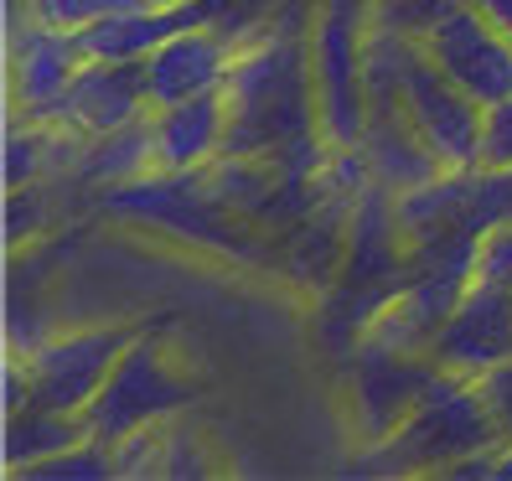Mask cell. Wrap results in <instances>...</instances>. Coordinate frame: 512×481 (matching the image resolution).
<instances>
[{"instance_id": "obj_1", "label": "cell", "mask_w": 512, "mask_h": 481, "mask_svg": "<svg viewBox=\"0 0 512 481\" xmlns=\"http://www.w3.org/2000/svg\"><path fill=\"white\" fill-rule=\"evenodd\" d=\"M497 440L502 430H497L487 399H481L476 378L435 373V383L414 404V414L388 440H378L373 461L388 471H450V466L471 461L476 450H492Z\"/></svg>"}, {"instance_id": "obj_7", "label": "cell", "mask_w": 512, "mask_h": 481, "mask_svg": "<svg viewBox=\"0 0 512 481\" xmlns=\"http://www.w3.org/2000/svg\"><path fill=\"white\" fill-rule=\"evenodd\" d=\"M419 42H425V52L440 63V73L450 83H461L481 109L512 94V42L471 6V0H461V6Z\"/></svg>"}, {"instance_id": "obj_9", "label": "cell", "mask_w": 512, "mask_h": 481, "mask_svg": "<svg viewBox=\"0 0 512 481\" xmlns=\"http://www.w3.org/2000/svg\"><path fill=\"white\" fill-rule=\"evenodd\" d=\"M233 57H238V42L213 32V26H187V32H176L171 42H161L140 63L150 109H171V104H187V99H202V94H223V83L233 73Z\"/></svg>"}, {"instance_id": "obj_17", "label": "cell", "mask_w": 512, "mask_h": 481, "mask_svg": "<svg viewBox=\"0 0 512 481\" xmlns=\"http://www.w3.org/2000/svg\"><path fill=\"white\" fill-rule=\"evenodd\" d=\"M21 476H32V481H104V476H119V456H114V445L88 435L73 450H63V456H52Z\"/></svg>"}, {"instance_id": "obj_25", "label": "cell", "mask_w": 512, "mask_h": 481, "mask_svg": "<svg viewBox=\"0 0 512 481\" xmlns=\"http://www.w3.org/2000/svg\"><path fill=\"white\" fill-rule=\"evenodd\" d=\"M321 11H337V16H352V21H368L373 26V6L378 0H316Z\"/></svg>"}, {"instance_id": "obj_16", "label": "cell", "mask_w": 512, "mask_h": 481, "mask_svg": "<svg viewBox=\"0 0 512 481\" xmlns=\"http://www.w3.org/2000/svg\"><path fill=\"white\" fill-rule=\"evenodd\" d=\"M78 171L88 182H135V176L156 171V130H150V114L125 130H114V135L83 140Z\"/></svg>"}, {"instance_id": "obj_11", "label": "cell", "mask_w": 512, "mask_h": 481, "mask_svg": "<svg viewBox=\"0 0 512 481\" xmlns=\"http://www.w3.org/2000/svg\"><path fill=\"white\" fill-rule=\"evenodd\" d=\"M150 114V99H145V68L140 63H88L78 68V78L68 83L63 94V109H57L52 125H63L83 140L94 135H114L135 125V119Z\"/></svg>"}, {"instance_id": "obj_23", "label": "cell", "mask_w": 512, "mask_h": 481, "mask_svg": "<svg viewBox=\"0 0 512 481\" xmlns=\"http://www.w3.org/2000/svg\"><path fill=\"white\" fill-rule=\"evenodd\" d=\"M161 471H166V476H202L197 440H192V435H171L166 450H161Z\"/></svg>"}, {"instance_id": "obj_26", "label": "cell", "mask_w": 512, "mask_h": 481, "mask_svg": "<svg viewBox=\"0 0 512 481\" xmlns=\"http://www.w3.org/2000/svg\"><path fill=\"white\" fill-rule=\"evenodd\" d=\"M150 6H192V0H150Z\"/></svg>"}, {"instance_id": "obj_24", "label": "cell", "mask_w": 512, "mask_h": 481, "mask_svg": "<svg viewBox=\"0 0 512 481\" xmlns=\"http://www.w3.org/2000/svg\"><path fill=\"white\" fill-rule=\"evenodd\" d=\"M471 6H476V11L487 16V21L497 26V32L512 42V0H471Z\"/></svg>"}, {"instance_id": "obj_4", "label": "cell", "mask_w": 512, "mask_h": 481, "mask_svg": "<svg viewBox=\"0 0 512 481\" xmlns=\"http://www.w3.org/2000/svg\"><path fill=\"white\" fill-rule=\"evenodd\" d=\"M404 114L409 125L419 130V140H425L435 150V161L445 171H466L481 161V125H487V109H481L461 83H450L440 73V63L425 52V42H409L404 52Z\"/></svg>"}, {"instance_id": "obj_10", "label": "cell", "mask_w": 512, "mask_h": 481, "mask_svg": "<svg viewBox=\"0 0 512 481\" xmlns=\"http://www.w3.org/2000/svg\"><path fill=\"white\" fill-rule=\"evenodd\" d=\"M435 363L430 352H399L378 337L363 342V363H357V425L368 440H388L404 419L414 414V404L425 399V388L435 383Z\"/></svg>"}, {"instance_id": "obj_19", "label": "cell", "mask_w": 512, "mask_h": 481, "mask_svg": "<svg viewBox=\"0 0 512 481\" xmlns=\"http://www.w3.org/2000/svg\"><path fill=\"white\" fill-rule=\"evenodd\" d=\"M456 6L461 0H378L373 26H388V32H404V37H430Z\"/></svg>"}, {"instance_id": "obj_6", "label": "cell", "mask_w": 512, "mask_h": 481, "mask_svg": "<svg viewBox=\"0 0 512 481\" xmlns=\"http://www.w3.org/2000/svg\"><path fill=\"white\" fill-rule=\"evenodd\" d=\"M425 352L440 373H456V378H481L497 363H507L512 357V285L476 275Z\"/></svg>"}, {"instance_id": "obj_21", "label": "cell", "mask_w": 512, "mask_h": 481, "mask_svg": "<svg viewBox=\"0 0 512 481\" xmlns=\"http://www.w3.org/2000/svg\"><path fill=\"white\" fill-rule=\"evenodd\" d=\"M476 275L481 280H502L512 285V223L481 233V249H476Z\"/></svg>"}, {"instance_id": "obj_22", "label": "cell", "mask_w": 512, "mask_h": 481, "mask_svg": "<svg viewBox=\"0 0 512 481\" xmlns=\"http://www.w3.org/2000/svg\"><path fill=\"white\" fill-rule=\"evenodd\" d=\"M476 388H481V399H487L502 440H512V357H507V363H497L492 373H481Z\"/></svg>"}, {"instance_id": "obj_20", "label": "cell", "mask_w": 512, "mask_h": 481, "mask_svg": "<svg viewBox=\"0 0 512 481\" xmlns=\"http://www.w3.org/2000/svg\"><path fill=\"white\" fill-rule=\"evenodd\" d=\"M476 166H512V94L487 104V125H481V161Z\"/></svg>"}, {"instance_id": "obj_15", "label": "cell", "mask_w": 512, "mask_h": 481, "mask_svg": "<svg viewBox=\"0 0 512 481\" xmlns=\"http://www.w3.org/2000/svg\"><path fill=\"white\" fill-rule=\"evenodd\" d=\"M78 440H88V419L83 414H63V409H42V404H21L6 419V471H32L52 456L73 450Z\"/></svg>"}, {"instance_id": "obj_5", "label": "cell", "mask_w": 512, "mask_h": 481, "mask_svg": "<svg viewBox=\"0 0 512 481\" xmlns=\"http://www.w3.org/2000/svg\"><path fill=\"white\" fill-rule=\"evenodd\" d=\"M125 347H130V332H114V326L68 332V337H52V342L32 347L21 357L26 404L83 414L99 399V388L109 383V373H114L119 357H125Z\"/></svg>"}, {"instance_id": "obj_8", "label": "cell", "mask_w": 512, "mask_h": 481, "mask_svg": "<svg viewBox=\"0 0 512 481\" xmlns=\"http://www.w3.org/2000/svg\"><path fill=\"white\" fill-rule=\"evenodd\" d=\"M88 63L83 42L73 32H57V26L21 16L11 26V73H16V114L26 125H52L57 109H63L68 83L78 78V68Z\"/></svg>"}, {"instance_id": "obj_14", "label": "cell", "mask_w": 512, "mask_h": 481, "mask_svg": "<svg viewBox=\"0 0 512 481\" xmlns=\"http://www.w3.org/2000/svg\"><path fill=\"white\" fill-rule=\"evenodd\" d=\"M187 26H197V6H135L78 32V42L94 63H145L161 42H171Z\"/></svg>"}, {"instance_id": "obj_13", "label": "cell", "mask_w": 512, "mask_h": 481, "mask_svg": "<svg viewBox=\"0 0 512 481\" xmlns=\"http://www.w3.org/2000/svg\"><path fill=\"white\" fill-rule=\"evenodd\" d=\"M150 130H156V166L161 171H202L223 161L228 145V99L202 94L171 109H150Z\"/></svg>"}, {"instance_id": "obj_2", "label": "cell", "mask_w": 512, "mask_h": 481, "mask_svg": "<svg viewBox=\"0 0 512 481\" xmlns=\"http://www.w3.org/2000/svg\"><path fill=\"white\" fill-rule=\"evenodd\" d=\"M368 21L337 11H316L311 26V78H316V119L331 150H357L368 130V78H363Z\"/></svg>"}, {"instance_id": "obj_18", "label": "cell", "mask_w": 512, "mask_h": 481, "mask_svg": "<svg viewBox=\"0 0 512 481\" xmlns=\"http://www.w3.org/2000/svg\"><path fill=\"white\" fill-rule=\"evenodd\" d=\"M135 6H150V0H26V16H37L57 32H88V26H99L119 11H135Z\"/></svg>"}, {"instance_id": "obj_12", "label": "cell", "mask_w": 512, "mask_h": 481, "mask_svg": "<svg viewBox=\"0 0 512 481\" xmlns=\"http://www.w3.org/2000/svg\"><path fill=\"white\" fill-rule=\"evenodd\" d=\"M357 150H363V161H368V171H373V187L394 192V197L435 182V176L445 171V166L435 161V150L419 140V130L409 125L404 104L368 109V130H363V145H357Z\"/></svg>"}, {"instance_id": "obj_3", "label": "cell", "mask_w": 512, "mask_h": 481, "mask_svg": "<svg viewBox=\"0 0 512 481\" xmlns=\"http://www.w3.org/2000/svg\"><path fill=\"white\" fill-rule=\"evenodd\" d=\"M187 399H192V388L171 368V357L156 342H130L125 357L114 363L109 383L99 388V399L83 409V419H88V435L94 440L119 445V440L171 419Z\"/></svg>"}]
</instances>
